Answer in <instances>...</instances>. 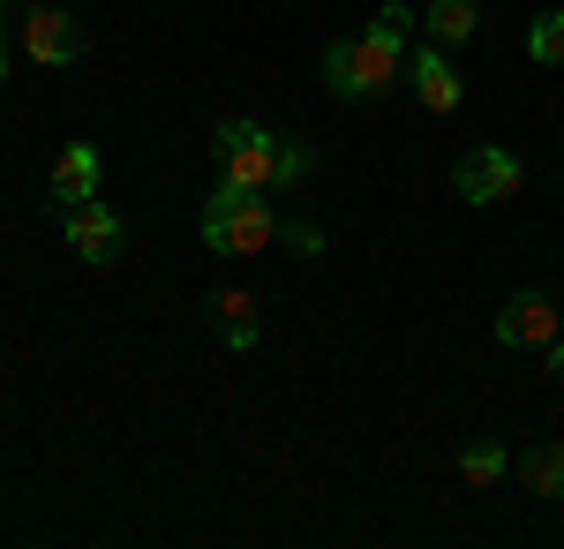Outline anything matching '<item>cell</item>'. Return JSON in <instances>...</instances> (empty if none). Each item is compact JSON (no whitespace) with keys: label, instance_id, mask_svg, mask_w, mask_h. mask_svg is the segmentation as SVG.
I'll use <instances>...</instances> for the list:
<instances>
[{"label":"cell","instance_id":"9a60e30c","mask_svg":"<svg viewBox=\"0 0 564 549\" xmlns=\"http://www.w3.org/2000/svg\"><path fill=\"white\" fill-rule=\"evenodd\" d=\"M369 31H377V39H384V45H399V53H406V31H414V8H406V0H384Z\"/></svg>","mask_w":564,"mask_h":549},{"label":"cell","instance_id":"5b68a950","mask_svg":"<svg viewBox=\"0 0 564 549\" xmlns=\"http://www.w3.org/2000/svg\"><path fill=\"white\" fill-rule=\"evenodd\" d=\"M497 338L505 346H557L564 338V309L550 294H505V309H497Z\"/></svg>","mask_w":564,"mask_h":549},{"label":"cell","instance_id":"9c48e42d","mask_svg":"<svg viewBox=\"0 0 564 549\" xmlns=\"http://www.w3.org/2000/svg\"><path fill=\"white\" fill-rule=\"evenodd\" d=\"M90 196H98V151H90V143H68V151L53 159V204L76 212Z\"/></svg>","mask_w":564,"mask_h":549},{"label":"cell","instance_id":"277c9868","mask_svg":"<svg viewBox=\"0 0 564 549\" xmlns=\"http://www.w3.org/2000/svg\"><path fill=\"white\" fill-rule=\"evenodd\" d=\"M452 189H459L467 204H505V196H520V189H527V166H520V151L481 143V151H467V159L452 166Z\"/></svg>","mask_w":564,"mask_h":549},{"label":"cell","instance_id":"30bf717a","mask_svg":"<svg viewBox=\"0 0 564 549\" xmlns=\"http://www.w3.org/2000/svg\"><path fill=\"white\" fill-rule=\"evenodd\" d=\"M212 316H218V332H226V346L234 354H249L263 332V316H257V294H241V287H218L212 294Z\"/></svg>","mask_w":564,"mask_h":549},{"label":"cell","instance_id":"3957f363","mask_svg":"<svg viewBox=\"0 0 564 549\" xmlns=\"http://www.w3.org/2000/svg\"><path fill=\"white\" fill-rule=\"evenodd\" d=\"M391 76H399V45H384L377 31H369V39L324 45V84L339 90V98H377Z\"/></svg>","mask_w":564,"mask_h":549},{"label":"cell","instance_id":"5bb4252c","mask_svg":"<svg viewBox=\"0 0 564 549\" xmlns=\"http://www.w3.org/2000/svg\"><path fill=\"white\" fill-rule=\"evenodd\" d=\"M459 474H467L475 489L505 482V444H489V437H481V444H467V452H459Z\"/></svg>","mask_w":564,"mask_h":549},{"label":"cell","instance_id":"7c38bea8","mask_svg":"<svg viewBox=\"0 0 564 549\" xmlns=\"http://www.w3.org/2000/svg\"><path fill=\"white\" fill-rule=\"evenodd\" d=\"M520 474H527V489H534V497L564 505V444H534V452L520 460Z\"/></svg>","mask_w":564,"mask_h":549},{"label":"cell","instance_id":"7a4b0ae2","mask_svg":"<svg viewBox=\"0 0 564 549\" xmlns=\"http://www.w3.org/2000/svg\"><path fill=\"white\" fill-rule=\"evenodd\" d=\"M212 151H218V181L263 189V196H271V181H279V136H271L263 121H218Z\"/></svg>","mask_w":564,"mask_h":549},{"label":"cell","instance_id":"4fadbf2b","mask_svg":"<svg viewBox=\"0 0 564 549\" xmlns=\"http://www.w3.org/2000/svg\"><path fill=\"white\" fill-rule=\"evenodd\" d=\"M527 53H534L542 68H557V61H564V8H542V15L527 23Z\"/></svg>","mask_w":564,"mask_h":549},{"label":"cell","instance_id":"ac0fdd59","mask_svg":"<svg viewBox=\"0 0 564 549\" xmlns=\"http://www.w3.org/2000/svg\"><path fill=\"white\" fill-rule=\"evenodd\" d=\"M550 377L564 384V338H557V346H550Z\"/></svg>","mask_w":564,"mask_h":549},{"label":"cell","instance_id":"8fae6325","mask_svg":"<svg viewBox=\"0 0 564 549\" xmlns=\"http://www.w3.org/2000/svg\"><path fill=\"white\" fill-rule=\"evenodd\" d=\"M481 31V8L475 0H430V39L436 45H467Z\"/></svg>","mask_w":564,"mask_h":549},{"label":"cell","instance_id":"2e32d148","mask_svg":"<svg viewBox=\"0 0 564 549\" xmlns=\"http://www.w3.org/2000/svg\"><path fill=\"white\" fill-rule=\"evenodd\" d=\"M308 181V143H286V136H279V181H271V189H302Z\"/></svg>","mask_w":564,"mask_h":549},{"label":"cell","instance_id":"52a82bcc","mask_svg":"<svg viewBox=\"0 0 564 549\" xmlns=\"http://www.w3.org/2000/svg\"><path fill=\"white\" fill-rule=\"evenodd\" d=\"M23 53H31L39 68H68V61H84V31H76V15H61V8H31V15H23Z\"/></svg>","mask_w":564,"mask_h":549},{"label":"cell","instance_id":"ba28073f","mask_svg":"<svg viewBox=\"0 0 564 549\" xmlns=\"http://www.w3.org/2000/svg\"><path fill=\"white\" fill-rule=\"evenodd\" d=\"M406 76H414V98H422L430 114H459L467 84H459V68L444 61V45H422V53L406 61Z\"/></svg>","mask_w":564,"mask_h":549},{"label":"cell","instance_id":"8992f818","mask_svg":"<svg viewBox=\"0 0 564 549\" xmlns=\"http://www.w3.org/2000/svg\"><path fill=\"white\" fill-rule=\"evenodd\" d=\"M61 234H68V249L84 256V263H121V249H129V234H121V218L106 212L98 196H90V204H76V212L61 218Z\"/></svg>","mask_w":564,"mask_h":549},{"label":"cell","instance_id":"e0dca14e","mask_svg":"<svg viewBox=\"0 0 564 549\" xmlns=\"http://www.w3.org/2000/svg\"><path fill=\"white\" fill-rule=\"evenodd\" d=\"M279 241H286V249H302V256H316V249H324V234H316L308 218H279Z\"/></svg>","mask_w":564,"mask_h":549},{"label":"cell","instance_id":"6da1fadb","mask_svg":"<svg viewBox=\"0 0 564 549\" xmlns=\"http://www.w3.org/2000/svg\"><path fill=\"white\" fill-rule=\"evenodd\" d=\"M279 241V212H263V189H234L218 181L204 196V249L218 256H257Z\"/></svg>","mask_w":564,"mask_h":549},{"label":"cell","instance_id":"d6986e66","mask_svg":"<svg viewBox=\"0 0 564 549\" xmlns=\"http://www.w3.org/2000/svg\"><path fill=\"white\" fill-rule=\"evenodd\" d=\"M0 84H8V23H0Z\"/></svg>","mask_w":564,"mask_h":549}]
</instances>
